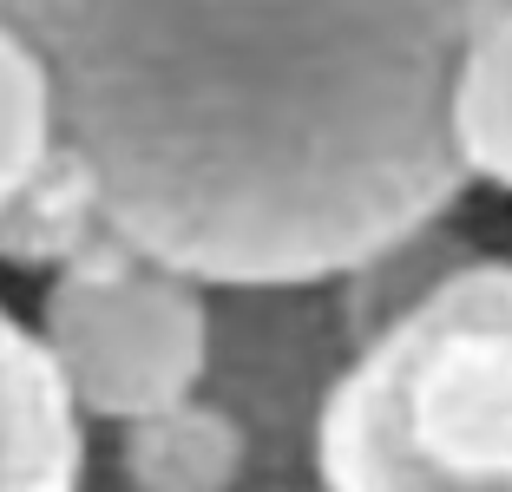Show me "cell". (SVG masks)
Listing matches in <instances>:
<instances>
[{"label": "cell", "mask_w": 512, "mask_h": 492, "mask_svg": "<svg viewBox=\"0 0 512 492\" xmlns=\"http://www.w3.org/2000/svg\"><path fill=\"white\" fill-rule=\"evenodd\" d=\"M493 0H0L106 230L204 289L335 283L453 217L460 40Z\"/></svg>", "instance_id": "cell-1"}, {"label": "cell", "mask_w": 512, "mask_h": 492, "mask_svg": "<svg viewBox=\"0 0 512 492\" xmlns=\"http://www.w3.org/2000/svg\"><path fill=\"white\" fill-rule=\"evenodd\" d=\"M322 492H512V263H453L355 342L316 420Z\"/></svg>", "instance_id": "cell-2"}, {"label": "cell", "mask_w": 512, "mask_h": 492, "mask_svg": "<svg viewBox=\"0 0 512 492\" xmlns=\"http://www.w3.org/2000/svg\"><path fill=\"white\" fill-rule=\"evenodd\" d=\"M33 335L79 414L119 427L204 388L211 289L106 230L46 276Z\"/></svg>", "instance_id": "cell-3"}, {"label": "cell", "mask_w": 512, "mask_h": 492, "mask_svg": "<svg viewBox=\"0 0 512 492\" xmlns=\"http://www.w3.org/2000/svg\"><path fill=\"white\" fill-rule=\"evenodd\" d=\"M355 335L329 283L211 289V361L204 388L250 433V492L309 486L316 420Z\"/></svg>", "instance_id": "cell-4"}, {"label": "cell", "mask_w": 512, "mask_h": 492, "mask_svg": "<svg viewBox=\"0 0 512 492\" xmlns=\"http://www.w3.org/2000/svg\"><path fill=\"white\" fill-rule=\"evenodd\" d=\"M0 492H86V414L40 335L0 302Z\"/></svg>", "instance_id": "cell-5"}, {"label": "cell", "mask_w": 512, "mask_h": 492, "mask_svg": "<svg viewBox=\"0 0 512 492\" xmlns=\"http://www.w3.org/2000/svg\"><path fill=\"white\" fill-rule=\"evenodd\" d=\"M125 492H250V433L211 388L119 420L112 447Z\"/></svg>", "instance_id": "cell-6"}, {"label": "cell", "mask_w": 512, "mask_h": 492, "mask_svg": "<svg viewBox=\"0 0 512 492\" xmlns=\"http://www.w3.org/2000/svg\"><path fill=\"white\" fill-rule=\"evenodd\" d=\"M447 138L467 184L512 197V0H493L447 79Z\"/></svg>", "instance_id": "cell-7"}, {"label": "cell", "mask_w": 512, "mask_h": 492, "mask_svg": "<svg viewBox=\"0 0 512 492\" xmlns=\"http://www.w3.org/2000/svg\"><path fill=\"white\" fill-rule=\"evenodd\" d=\"M99 237H106V210H99V191H92L86 164L66 145L46 151L27 178L7 191V204H0V263H14V269L53 276L79 250H92Z\"/></svg>", "instance_id": "cell-8"}, {"label": "cell", "mask_w": 512, "mask_h": 492, "mask_svg": "<svg viewBox=\"0 0 512 492\" xmlns=\"http://www.w3.org/2000/svg\"><path fill=\"white\" fill-rule=\"evenodd\" d=\"M467 256H473V243L460 237V230H447V217L407 230V237H394V243H381L375 256H362L355 269H342V276L329 283L335 302H342L348 335H355V342L375 335L381 322H394L407 302L427 296V289H434L453 263H467Z\"/></svg>", "instance_id": "cell-9"}, {"label": "cell", "mask_w": 512, "mask_h": 492, "mask_svg": "<svg viewBox=\"0 0 512 492\" xmlns=\"http://www.w3.org/2000/svg\"><path fill=\"white\" fill-rule=\"evenodd\" d=\"M53 145H60V125H53L46 66H40V53L20 40L14 20H0V204H7V191H14Z\"/></svg>", "instance_id": "cell-10"}, {"label": "cell", "mask_w": 512, "mask_h": 492, "mask_svg": "<svg viewBox=\"0 0 512 492\" xmlns=\"http://www.w3.org/2000/svg\"><path fill=\"white\" fill-rule=\"evenodd\" d=\"M270 492H322V486H270Z\"/></svg>", "instance_id": "cell-11"}]
</instances>
